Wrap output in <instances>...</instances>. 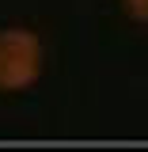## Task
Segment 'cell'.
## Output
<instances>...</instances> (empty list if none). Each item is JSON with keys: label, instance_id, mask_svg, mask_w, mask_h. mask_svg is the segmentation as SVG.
Returning <instances> with one entry per match:
<instances>
[{"label": "cell", "instance_id": "obj_1", "mask_svg": "<svg viewBox=\"0 0 148 152\" xmlns=\"http://www.w3.org/2000/svg\"><path fill=\"white\" fill-rule=\"evenodd\" d=\"M42 38L27 27L0 31V91H27L42 76Z\"/></svg>", "mask_w": 148, "mask_h": 152}, {"label": "cell", "instance_id": "obj_2", "mask_svg": "<svg viewBox=\"0 0 148 152\" xmlns=\"http://www.w3.org/2000/svg\"><path fill=\"white\" fill-rule=\"evenodd\" d=\"M122 8L129 12V19H137V23H148V0H122Z\"/></svg>", "mask_w": 148, "mask_h": 152}]
</instances>
